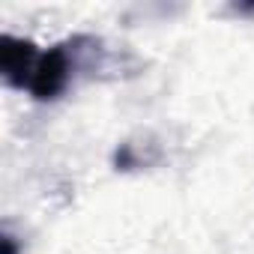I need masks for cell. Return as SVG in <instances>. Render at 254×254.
Returning <instances> with one entry per match:
<instances>
[{
  "instance_id": "6da1fadb",
  "label": "cell",
  "mask_w": 254,
  "mask_h": 254,
  "mask_svg": "<svg viewBox=\"0 0 254 254\" xmlns=\"http://www.w3.org/2000/svg\"><path fill=\"white\" fill-rule=\"evenodd\" d=\"M75 72V54L69 45L39 48L30 39L12 33L0 36V75L15 90H27L39 102H51L66 93Z\"/></svg>"
},
{
  "instance_id": "7a4b0ae2",
  "label": "cell",
  "mask_w": 254,
  "mask_h": 254,
  "mask_svg": "<svg viewBox=\"0 0 254 254\" xmlns=\"http://www.w3.org/2000/svg\"><path fill=\"white\" fill-rule=\"evenodd\" d=\"M3 254H15V239L12 236H3Z\"/></svg>"
}]
</instances>
